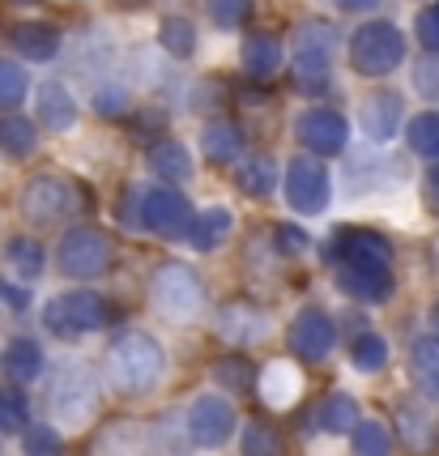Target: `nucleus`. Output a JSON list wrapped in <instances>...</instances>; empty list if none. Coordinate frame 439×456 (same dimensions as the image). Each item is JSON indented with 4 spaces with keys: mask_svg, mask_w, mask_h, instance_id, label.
Wrapping results in <instances>:
<instances>
[{
    "mask_svg": "<svg viewBox=\"0 0 439 456\" xmlns=\"http://www.w3.org/2000/svg\"><path fill=\"white\" fill-rule=\"evenodd\" d=\"M162 371H167V354H162L159 338L141 333V329H128L107 346V379L120 388L124 397H145L162 384Z\"/></svg>",
    "mask_w": 439,
    "mask_h": 456,
    "instance_id": "nucleus-1",
    "label": "nucleus"
},
{
    "mask_svg": "<svg viewBox=\"0 0 439 456\" xmlns=\"http://www.w3.org/2000/svg\"><path fill=\"white\" fill-rule=\"evenodd\" d=\"M99 397H102V384H99V371L81 358H69L56 367L52 376V393H47V405L52 414L61 418L64 427H85L94 410H99Z\"/></svg>",
    "mask_w": 439,
    "mask_h": 456,
    "instance_id": "nucleus-2",
    "label": "nucleus"
},
{
    "mask_svg": "<svg viewBox=\"0 0 439 456\" xmlns=\"http://www.w3.org/2000/svg\"><path fill=\"white\" fill-rule=\"evenodd\" d=\"M150 298H154V307H159L167 320H197L205 312V286H200V273L192 265H183V260H167L154 269V278H150Z\"/></svg>",
    "mask_w": 439,
    "mask_h": 456,
    "instance_id": "nucleus-3",
    "label": "nucleus"
},
{
    "mask_svg": "<svg viewBox=\"0 0 439 456\" xmlns=\"http://www.w3.org/2000/svg\"><path fill=\"white\" fill-rule=\"evenodd\" d=\"M107 303H102L94 290H69V295L47 298L43 307V329L61 341H77L85 333H94L107 324Z\"/></svg>",
    "mask_w": 439,
    "mask_h": 456,
    "instance_id": "nucleus-4",
    "label": "nucleus"
},
{
    "mask_svg": "<svg viewBox=\"0 0 439 456\" xmlns=\"http://www.w3.org/2000/svg\"><path fill=\"white\" fill-rule=\"evenodd\" d=\"M405 56V35L393 21H367L350 35V64L359 69L362 77H384L393 73Z\"/></svg>",
    "mask_w": 439,
    "mask_h": 456,
    "instance_id": "nucleus-5",
    "label": "nucleus"
},
{
    "mask_svg": "<svg viewBox=\"0 0 439 456\" xmlns=\"http://www.w3.org/2000/svg\"><path fill=\"white\" fill-rule=\"evenodd\" d=\"M111 260V243L94 226H73L56 248V265L64 278H99Z\"/></svg>",
    "mask_w": 439,
    "mask_h": 456,
    "instance_id": "nucleus-6",
    "label": "nucleus"
},
{
    "mask_svg": "<svg viewBox=\"0 0 439 456\" xmlns=\"http://www.w3.org/2000/svg\"><path fill=\"white\" fill-rule=\"evenodd\" d=\"M329 197H333L329 171H324V162L316 154H299L286 167V200H290L295 214H312L316 218V214L329 209Z\"/></svg>",
    "mask_w": 439,
    "mask_h": 456,
    "instance_id": "nucleus-7",
    "label": "nucleus"
},
{
    "mask_svg": "<svg viewBox=\"0 0 439 456\" xmlns=\"http://www.w3.org/2000/svg\"><path fill=\"white\" fill-rule=\"evenodd\" d=\"M141 222L162 239H188L197 214H192L188 197L175 188H145L141 192Z\"/></svg>",
    "mask_w": 439,
    "mask_h": 456,
    "instance_id": "nucleus-8",
    "label": "nucleus"
},
{
    "mask_svg": "<svg viewBox=\"0 0 439 456\" xmlns=\"http://www.w3.org/2000/svg\"><path fill=\"white\" fill-rule=\"evenodd\" d=\"M286 346H290V354L303 358V362H320V358H329V350L337 346V324L329 320V312H320V307H303L299 316L290 320V329H286Z\"/></svg>",
    "mask_w": 439,
    "mask_h": 456,
    "instance_id": "nucleus-9",
    "label": "nucleus"
},
{
    "mask_svg": "<svg viewBox=\"0 0 439 456\" xmlns=\"http://www.w3.org/2000/svg\"><path fill=\"white\" fill-rule=\"evenodd\" d=\"M188 439L200 444V448H222L231 431H235V405L218 393H205V397L192 401V410H188Z\"/></svg>",
    "mask_w": 439,
    "mask_h": 456,
    "instance_id": "nucleus-10",
    "label": "nucleus"
},
{
    "mask_svg": "<svg viewBox=\"0 0 439 456\" xmlns=\"http://www.w3.org/2000/svg\"><path fill=\"white\" fill-rule=\"evenodd\" d=\"M73 205V188L56 175H35L26 188H21V218L30 226H52L61 222Z\"/></svg>",
    "mask_w": 439,
    "mask_h": 456,
    "instance_id": "nucleus-11",
    "label": "nucleus"
},
{
    "mask_svg": "<svg viewBox=\"0 0 439 456\" xmlns=\"http://www.w3.org/2000/svg\"><path fill=\"white\" fill-rule=\"evenodd\" d=\"M295 137H299V145H307L312 154H341V150L350 145V124H346V116L329 111V107H312V111L299 116Z\"/></svg>",
    "mask_w": 439,
    "mask_h": 456,
    "instance_id": "nucleus-12",
    "label": "nucleus"
},
{
    "mask_svg": "<svg viewBox=\"0 0 439 456\" xmlns=\"http://www.w3.org/2000/svg\"><path fill=\"white\" fill-rule=\"evenodd\" d=\"M337 286H341V295L359 298V303H388L393 290H397L388 265H341Z\"/></svg>",
    "mask_w": 439,
    "mask_h": 456,
    "instance_id": "nucleus-13",
    "label": "nucleus"
},
{
    "mask_svg": "<svg viewBox=\"0 0 439 456\" xmlns=\"http://www.w3.org/2000/svg\"><path fill=\"white\" fill-rule=\"evenodd\" d=\"M214 329H218L222 338L231 341V346H252V341L264 338L269 320H264V312H260L256 303L231 298V303H222V307H218V316H214Z\"/></svg>",
    "mask_w": 439,
    "mask_h": 456,
    "instance_id": "nucleus-14",
    "label": "nucleus"
},
{
    "mask_svg": "<svg viewBox=\"0 0 439 456\" xmlns=\"http://www.w3.org/2000/svg\"><path fill=\"white\" fill-rule=\"evenodd\" d=\"M111 60H116V43H111V35L102 26H90V30H81L77 39H73V73L77 77H85V81L107 77Z\"/></svg>",
    "mask_w": 439,
    "mask_h": 456,
    "instance_id": "nucleus-15",
    "label": "nucleus"
},
{
    "mask_svg": "<svg viewBox=\"0 0 439 456\" xmlns=\"http://www.w3.org/2000/svg\"><path fill=\"white\" fill-rule=\"evenodd\" d=\"M337 256L341 265H393V243L379 235V231H337Z\"/></svg>",
    "mask_w": 439,
    "mask_h": 456,
    "instance_id": "nucleus-16",
    "label": "nucleus"
},
{
    "mask_svg": "<svg viewBox=\"0 0 439 456\" xmlns=\"http://www.w3.org/2000/svg\"><path fill=\"white\" fill-rule=\"evenodd\" d=\"M401 111H405V102H401V94H393V90H376V94H367L362 99V133L371 141H393L401 128Z\"/></svg>",
    "mask_w": 439,
    "mask_h": 456,
    "instance_id": "nucleus-17",
    "label": "nucleus"
},
{
    "mask_svg": "<svg viewBox=\"0 0 439 456\" xmlns=\"http://www.w3.org/2000/svg\"><path fill=\"white\" fill-rule=\"evenodd\" d=\"M35 111H39V124L52 128V133H69L77 124V102L61 81H43L35 90Z\"/></svg>",
    "mask_w": 439,
    "mask_h": 456,
    "instance_id": "nucleus-18",
    "label": "nucleus"
},
{
    "mask_svg": "<svg viewBox=\"0 0 439 456\" xmlns=\"http://www.w3.org/2000/svg\"><path fill=\"white\" fill-rule=\"evenodd\" d=\"M260 397L269 410H290L303 397V376L295 362H269L260 376Z\"/></svg>",
    "mask_w": 439,
    "mask_h": 456,
    "instance_id": "nucleus-19",
    "label": "nucleus"
},
{
    "mask_svg": "<svg viewBox=\"0 0 439 456\" xmlns=\"http://www.w3.org/2000/svg\"><path fill=\"white\" fill-rule=\"evenodd\" d=\"M9 43H13L26 60H39V64L61 56V30L47 26V21H18V26L9 30Z\"/></svg>",
    "mask_w": 439,
    "mask_h": 456,
    "instance_id": "nucleus-20",
    "label": "nucleus"
},
{
    "mask_svg": "<svg viewBox=\"0 0 439 456\" xmlns=\"http://www.w3.org/2000/svg\"><path fill=\"white\" fill-rule=\"evenodd\" d=\"M337 26L333 21H303L295 30V52H299V64H329V56L337 52Z\"/></svg>",
    "mask_w": 439,
    "mask_h": 456,
    "instance_id": "nucleus-21",
    "label": "nucleus"
},
{
    "mask_svg": "<svg viewBox=\"0 0 439 456\" xmlns=\"http://www.w3.org/2000/svg\"><path fill=\"white\" fill-rule=\"evenodd\" d=\"M410 376L422 397L439 401V338H419L410 346Z\"/></svg>",
    "mask_w": 439,
    "mask_h": 456,
    "instance_id": "nucleus-22",
    "label": "nucleus"
},
{
    "mask_svg": "<svg viewBox=\"0 0 439 456\" xmlns=\"http://www.w3.org/2000/svg\"><path fill=\"white\" fill-rule=\"evenodd\" d=\"M4 376L13 379V384H30V379H39L43 371V350L35 338H13L4 346Z\"/></svg>",
    "mask_w": 439,
    "mask_h": 456,
    "instance_id": "nucleus-23",
    "label": "nucleus"
},
{
    "mask_svg": "<svg viewBox=\"0 0 439 456\" xmlns=\"http://www.w3.org/2000/svg\"><path fill=\"white\" fill-rule=\"evenodd\" d=\"M397 431L414 452H427V448L435 444V418H431V410H422V405L401 401L397 405Z\"/></svg>",
    "mask_w": 439,
    "mask_h": 456,
    "instance_id": "nucleus-24",
    "label": "nucleus"
},
{
    "mask_svg": "<svg viewBox=\"0 0 439 456\" xmlns=\"http://www.w3.org/2000/svg\"><path fill=\"white\" fill-rule=\"evenodd\" d=\"M240 60L248 77H273L281 64V43L273 35H252V39H243Z\"/></svg>",
    "mask_w": 439,
    "mask_h": 456,
    "instance_id": "nucleus-25",
    "label": "nucleus"
},
{
    "mask_svg": "<svg viewBox=\"0 0 439 456\" xmlns=\"http://www.w3.org/2000/svg\"><path fill=\"white\" fill-rule=\"evenodd\" d=\"M362 422L359 414V401L350 397V393H333V397H324L316 414V427L320 431H329V436H346V431H354Z\"/></svg>",
    "mask_w": 439,
    "mask_h": 456,
    "instance_id": "nucleus-26",
    "label": "nucleus"
},
{
    "mask_svg": "<svg viewBox=\"0 0 439 456\" xmlns=\"http://www.w3.org/2000/svg\"><path fill=\"white\" fill-rule=\"evenodd\" d=\"M150 171L167 179V183H183V179H192V159H188V150L180 141H159L150 150Z\"/></svg>",
    "mask_w": 439,
    "mask_h": 456,
    "instance_id": "nucleus-27",
    "label": "nucleus"
},
{
    "mask_svg": "<svg viewBox=\"0 0 439 456\" xmlns=\"http://www.w3.org/2000/svg\"><path fill=\"white\" fill-rule=\"evenodd\" d=\"M200 150H205V159L209 162H231L240 159L243 150V137L235 124H226V119H214V124H205L200 128Z\"/></svg>",
    "mask_w": 439,
    "mask_h": 456,
    "instance_id": "nucleus-28",
    "label": "nucleus"
},
{
    "mask_svg": "<svg viewBox=\"0 0 439 456\" xmlns=\"http://www.w3.org/2000/svg\"><path fill=\"white\" fill-rule=\"evenodd\" d=\"M226 235H231V209H226V205H214V209L197 214L192 231H188V243H192L197 252H214Z\"/></svg>",
    "mask_w": 439,
    "mask_h": 456,
    "instance_id": "nucleus-29",
    "label": "nucleus"
},
{
    "mask_svg": "<svg viewBox=\"0 0 439 456\" xmlns=\"http://www.w3.org/2000/svg\"><path fill=\"white\" fill-rule=\"evenodd\" d=\"M35 150V119L0 116V154L4 159H30Z\"/></svg>",
    "mask_w": 439,
    "mask_h": 456,
    "instance_id": "nucleus-30",
    "label": "nucleus"
},
{
    "mask_svg": "<svg viewBox=\"0 0 439 456\" xmlns=\"http://www.w3.org/2000/svg\"><path fill=\"white\" fill-rule=\"evenodd\" d=\"M30 427V401L18 384H0V431L4 436H18Z\"/></svg>",
    "mask_w": 439,
    "mask_h": 456,
    "instance_id": "nucleus-31",
    "label": "nucleus"
},
{
    "mask_svg": "<svg viewBox=\"0 0 439 456\" xmlns=\"http://www.w3.org/2000/svg\"><path fill=\"white\" fill-rule=\"evenodd\" d=\"M240 188L248 197H269L278 188V162L273 159H243L240 162Z\"/></svg>",
    "mask_w": 439,
    "mask_h": 456,
    "instance_id": "nucleus-32",
    "label": "nucleus"
},
{
    "mask_svg": "<svg viewBox=\"0 0 439 456\" xmlns=\"http://www.w3.org/2000/svg\"><path fill=\"white\" fill-rule=\"evenodd\" d=\"M159 43L167 56L175 60H188L192 52H197V30H192V21L188 18H167L159 26Z\"/></svg>",
    "mask_w": 439,
    "mask_h": 456,
    "instance_id": "nucleus-33",
    "label": "nucleus"
},
{
    "mask_svg": "<svg viewBox=\"0 0 439 456\" xmlns=\"http://www.w3.org/2000/svg\"><path fill=\"white\" fill-rule=\"evenodd\" d=\"M350 362H354V371H362V376L379 371L388 362V341L379 338V333H359L354 346H350Z\"/></svg>",
    "mask_w": 439,
    "mask_h": 456,
    "instance_id": "nucleus-34",
    "label": "nucleus"
},
{
    "mask_svg": "<svg viewBox=\"0 0 439 456\" xmlns=\"http://www.w3.org/2000/svg\"><path fill=\"white\" fill-rule=\"evenodd\" d=\"M4 260L18 269L21 278H39L43 273V248L35 243V239H26V235H18V239H9V243H4Z\"/></svg>",
    "mask_w": 439,
    "mask_h": 456,
    "instance_id": "nucleus-35",
    "label": "nucleus"
},
{
    "mask_svg": "<svg viewBox=\"0 0 439 456\" xmlns=\"http://www.w3.org/2000/svg\"><path fill=\"white\" fill-rule=\"evenodd\" d=\"M410 150L414 154H422V159H439V111H422V116H414V124H410Z\"/></svg>",
    "mask_w": 439,
    "mask_h": 456,
    "instance_id": "nucleus-36",
    "label": "nucleus"
},
{
    "mask_svg": "<svg viewBox=\"0 0 439 456\" xmlns=\"http://www.w3.org/2000/svg\"><path fill=\"white\" fill-rule=\"evenodd\" d=\"M21 452L26 456H61L64 439L52 422H30V427L21 431Z\"/></svg>",
    "mask_w": 439,
    "mask_h": 456,
    "instance_id": "nucleus-37",
    "label": "nucleus"
},
{
    "mask_svg": "<svg viewBox=\"0 0 439 456\" xmlns=\"http://www.w3.org/2000/svg\"><path fill=\"white\" fill-rule=\"evenodd\" d=\"M350 436H354V452H359V456H388V452H393V436H388V427H384V422H376V418L359 422Z\"/></svg>",
    "mask_w": 439,
    "mask_h": 456,
    "instance_id": "nucleus-38",
    "label": "nucleus"
},
{
    "mask_svg": "<svg viewBox=\"0 0 439 456\" xmlns=\"http://www.w3.org/2000/svg\"><path fill=\"white\" fill-rule=\"evenodd\" d=\"M209 376H214V384H222V388H235V393H248V388H252V362H248L243 354L218 358V362L209 367Z\"/></svg>",
    "mask_w": 439,
    "mask_h": 456,
    "instance_id": "nucleus-39",
    "label": "nucleus"
},
{
    "mask_svg": "<svg viewBox=\"0 0 439 456\" xmlns=\"http://www.w3.org/2000/svg\"><path fill=\"white\" fill-rule=\"evenodd\" d=\"M240 452L243 456H281V439L273 427H264V422H248L240 436Z\"/></svg>",
    "mask_w": 439,
    "mask_h": 456,
    "instance_id": "nucleus-40",
    "label": "nucleus"
},
{
    "mask_svg": "<svg viewBox=\"0 0 439 456\" xmlns=\"http://www.w3.org/2000/svg\"><path fill=\"white\" fill-rule=\"evenodd\" d=\"M26 90H30V81H26V69L13 64V60L0 56V111H9V107H18L26 99Z\"/></svg>",
    "mask_w": 439,
    "mask_h": 456,
    "instance_id": "nucleus-41",
    "label": "nucleus"
},
{
    "mask_svg": "<svg viewBox=\"0 0 439 456\" xmlns=\"http://www.w3.org/2000/svg\"><path fill=\"white\" fill-rule=\"evenodd\" d=\"M94 111H99V116H120V111H128V86H124V81L94 86Z\"/></svg>",
    "mask_w": 439,
    "mask_h": 456,
    "instance_id": "nucleus-42",
    "label": "nucleus"
},
{
    "mask_svg": "<svg viewBox=\"0 0 439 456\" xmlns=\"http://www.w3.org/2000/svg\"><path fill=\"white\" fill-rule=\"evenodd\" d=\"M414 90L422 99H439V52H427L414 64Z\"/></svg>",
    "mask_w": 439,
    "mask_h": 456,
    "instance_id": "nucleus-43",
    "label": "nucleus"
},
{
    "mask_svg": "<svg viewBox=\"0 0 439 456\" xmlns=\"http://www.w3.org/2000/svg\"><path fill=\"white\" fill-rule=\"evenodd\" d=\"M209 18L218 30H235L248 18V0H209Z\"/></svg>",
    "mask_w": 439,
    "mask_h": 456,
    "instance_id": "nucleus-44",
    "label": "nucleus"
},
{
    "mask_svg": "<svg viewBox=\"0 0 439 456\" xmlns=\"http://www.w3.org/2000/svg\"><path fill=\"white\" fill-rule=\"evenodd\" d=\"M295 86H299L303 94H324V90H329V69H324V64H299Z\"/></svg>",
    "mask_w": 439,
    "mask_h": 456,
    "instance_id": "nucleus-45",
    "label": "nucleus"
},
{
    "mask_svg": "<svg viewBox=\"0 0 439 456\" xmlns=\"http://www.w3.org/2000/svg\"><path fill=\"white\" fill-rule=\"evenodd\" d=\"M419 43L427 52H439V0L419 13Z\"/></svg>",
    "mask_w": 439,
    "mask_h": 456,
    "instance_id": "nucleus-46",
    "label": "nucleus"
},
{
    "mask_svg": "<svg viewBox=\"0 0 439 456\" xmlns=\"http://www.w3.org/2000/svg\"><path fill=\"white\" fill-rule=\"evenodd\" d=\"M273 239H278V248L286 252V256H299L303 248H307V235H303L299 226H278V231H273Z\"/></svg>",
    "mask_w": 439,
    "mask_h": 456,
    "instance_id": "nucleus-47",
    "label": "nucleus"
},
{
    "mask_svg": "<svg viewBox=\"0 0 439 456\" xmlns=\"http://www.w3.org/2000/svg\"><path fill=\"white\" fill-rule=\"evenodd\" d=\"M0 303H4V307H13V312H26V307H30V290L18 286V281L0 278Z\"/></svg>",
    "mask_w": 439,
    "mask_h": 456,
    "instance_id": "nucleus-48",
    "label": "nucleus"
},
{
    "mask_svg": "<svg viewBox=\"0 0 439 456\" xmlns=\"http://www.w3.org/2000/svg\"><path fill=\"white\" fill-rule=\"evenodd\" d=\"M422 200H427L431 214H439V167H431L427 179H422Z\"/></svg>",
    "mask_w": 439,
    "mask_h": 456,
    "instance_id": "nucleus-49",
    "label": "nucleus"
},
{
    "mask_svg": "<svg viewBox=\"0 0 439 456\" xmlns=\"http://www.w3.org/2000/svg\"><path fill=\"white\" fill-rule=\"evenodd\" d=\"M341 9H350V13H367V9H376L379 0H337Z\"/></svg>",
    "mask_w": 439,
    "mask_h": 456,
    "instance_id": "nucleus-50",
    "label": "nucleus"
},
{
    "mask_svg": "<svg viewBox=\"0 0 439 456\" xmlns=\"http://www.w3.org/2000/svg\"><path fill=\"white\" fill-rule=\"evenodd\" d=\"M18 4H35V0H18Z\"/></svg>",
    "mask_w": 439,
    "mask_h": 456,
    "instance_id": "nucleus-51",
    "label": "nucleus"
},
{
    "mask_svg": "<svg viewBox=\"0 0 439 456\" xmlns=\"http://www.w3.org/2000/svg\"><path fill=\"white\" fill-rule=\"evenodd\" d=\"M435 324H439V307H435Z\"/></svg>",
    "mask_w": 439,
    "mask_h": 456,
    "instance_id": "nucleus-52",
    "label": "nucleus"
},
{
    "mask_svg": "<svg viewBox=\"0 0 439 456\" xmlns=\"http://www.w3.org/2000/svg\"><path fill=\"white\" fill-rule=\"evenodd\" d=\"M124 4H133V0H124Z\"/></svg>",
    "mask_w": 439,
    "mask_h": 456,
    "instance_id": "nucleus-53",
    "label": "nucleus"
}]
</instances>
